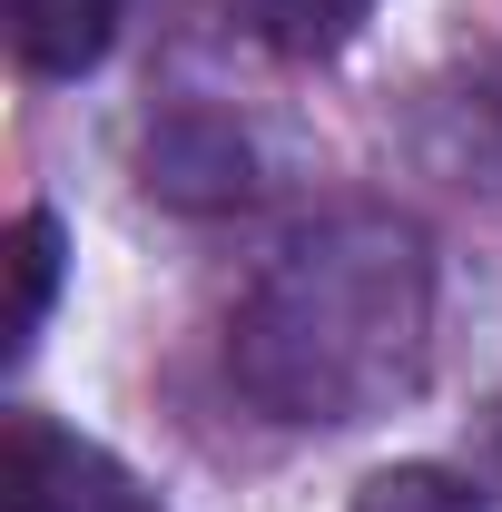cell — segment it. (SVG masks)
<instances>
[{
	"label": "cell",
	"mask_w": 502,
	"mask_h": 512,
	"mask_svg": "<svg viewBox=\"0 0 502 512\" xmlns=\"http://www.w3.org/2000/svg\"><path fill=\"white\" fill-rule=\"evenodd\" d=\"M0 493L10 512H158L148 483L128 473L119 453H99L89 434H60V424H10V453H0Z\"/></svg>",
	"instance_id": "2"
},
{
	"label": "cell",
	"mask_w": 502,
	"mask_h": 512,
	"mask_svg": "<svg viewBox=\"0 0 502 512\" xmlns=\"http://www.w3.org/2000/svg\"><path fill=\"white\" fill-rule=\"evenodd\" d=\"M128 0H10V40L40 79H79V69L109 60Z\"/></svg>",
	"instance_id": "4"
},
{
	"label": "cell",
	"mask_w": 502,
	"mask_h": 512,
	"mask_svg": "<svg viewBox=\"0 0 502 512\" xmlns=\"http://www.w3.org/2000/svg\"><path fill=\"white\" fill-rule=\"evenodd\" d=\"M434 355V247L394 207H335L256 266L227 365L276 424H365Z\"/></svg>",
	"instance_id": "1"
},
{
	"label": "cell",
	"mask_w": 502,
	"mask_h": 512,
	"mask_svg": "<svg viewBox=\"0 0 502 512\" xmlns=\"http://www.w3.org/2000/svg\"><path fill=\"white\" fill-rule=\"evenodd\" d=\"M493 473H502V424H493Z\"/></svg>",
	"instance_id": "8"
},
{
	"label": "cell",
	"mask_w": 502,
	"mask_h": 512,
	"mask_svg": "<svg viewBox=\"0 0 502 512\" xmlns=\"http://www.w3.org/2000/svg\"><path fill=\"white\" fill-rule=\"evenodd\" d=\"M355 512H483V493L463 473H443V463H394V473H375L355 493Z\"/></svg>",
	"instance_id": "7"
},
{
	"label": "cell",
	"mask_w": 502,
	"mask_h": 512,
	"mask_svg": "<svg viewBox=\"0 0 502 512\" xmlns=\"http://www.w3.org/2000/svg\"><path fill=\"white\" fill-rule=\"evenodd\" d=\"M237 20H247L276 60H335L375 20V0H237Z\"/></svg>",
	"instance_id": "5"
},
{
	"label": "cell",
	"mask_w": 502,
	"mask_h": 512,
	"mask_svg": "<svg viewBox=\"0 0 502 512\" xmlns=\"http://www.w3.org/2000/svg\"><path fill=\"white\" fill-rule=\"evenodd\" d=\"M148 188L178 197V207H237L256 188V158H247V138H227L217 119H178L148 138Z\"/></svg>",
	"instance_id": "3"
},
{
	"label": "cell",
	"mask_w": 502,
	"mask_h": 512,
	"mask_svg": "<svg viewBox=\"0 0 502 512\" xmlns=\"http://www.w3.org/2000/svg\"><path fill=\"white\" fill-rule=\"evenodd\" d=\"M50 296H60V217H20L10 227V355L50 325Z\"/></svg>",
	"instance_id": "6"
}]
</instances>
